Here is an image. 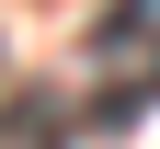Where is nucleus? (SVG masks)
<instances>
[{"mask_svg":"<svg viewBox=\"0 0 160 149\" xmlns=\"http://www.w3.org/2000/svg\"><path fill=\"white\" fill-rule=\"evenodd\" d=\"M92 80H103V92H92V126H126V115H149L160 103V23H103V46H92Z\"/></svg>","mask_w":160,"mask_h":149,"instance_id":"f257e3e1","label":"nucleus"}]
</instances>
